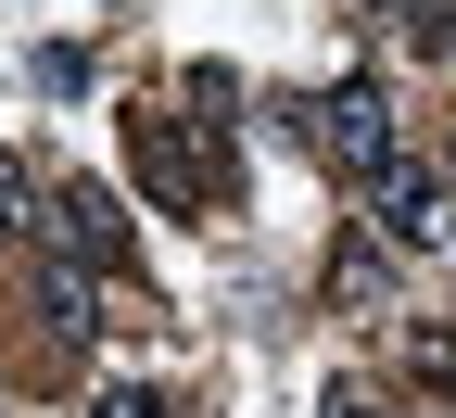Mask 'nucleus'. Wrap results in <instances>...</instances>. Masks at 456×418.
<instances>
[{
    "mask_svg": "<svg viewBox=\"0 0 456 418\" xmlns=\"http://www.w3.org/2000/svg\"><path fill=\"white\" fill-rule=\"evenodd\" d=\"M89 418H165V393H140V381H114V393H102Z\"/></svg>",
    "mask_w": 456,
    "mask_h": 418,
    "instance_id": "0eeeda50",
    "label": "nucleus"
},
{
    "mask_svg": "<svg viewBox=\"0 0 456 418\" xmlns=\"http://www.w3.org/2000/svg\"><path fill=\"white\" fill-rule=\"evenodd\" d=\"M330 291H342V305H380V254L342 242V254H330Z\"/></svg>",
    "mask_w": 456,
    "mask_h": 418,
    "instance_id": "39448f33",
    "label": "nucleus"
},
{
    "mask_svg": "<svg viewBox=\"0 0 456 418\" xmlns=\"http://www.w3.org/2000/svg\"><path fill=\"white\" fill-rule=\"evenodd\" d=\"M305 140H317L342 177H355V191H380V177L406 165V140H393V102H380L368 77H342L330 102H305Z\"/></svg>",
    "mask_w": 456,
    "mask_h": 418,
    "instance_id": "f257e3e1",
    "label": "nucleus"
},
{
    "mask_svg": "<svg viewBox=\"0 0 456 418\" xmlns=\"http://www.w3.org/2000/svg\"><path fill=\"white\" fill-rule=\"evenodd\" d=\"M64 242H77V266H127V216H114V191H64Z\"/></svg>",
    "mask_w": 456,
    "mask_h": 418,
    "instance_id": "20e7f679",
    "label": "nucleus"
},
{
    "mask_svg": "<svg viewBox=\"0 0 456 418\" xmlns=\"http://www.w3.org/2000/svg\"><path fill=\"white\" fill-rule=\"evenodd\" d=\"M406 368L419 381H456V330H406Z\"/></svg>",
    "mask_w": 456,
    "mask_h": 418,
    "instance_id": "423d86ee",
    "label": "nucleus"
},
{
    "mask_svg": "<svg viewBox=\"0 0 456 418\" xmlns=\"http://www.w3.org/2000/svg\"><path fill=\"white\" fill-rule=\"evenodd\" d=\"M13 228H26V177L0 165V242H13Z\"/></svg>",
    "mask_w": 456,
    "mask_h": 418,
    "instance_id": "6e6552de",
    "label": "nucleus"
},
{
    "mask_svg": "<svg viewBox=\"0 0 456 418\" xmlns=\"http://www.w3.org/2000/svg\"><path fill=\"white\" fill-rule=\"evenodd\" d=\"M444 228H456V191H444L431 165H393V177H380V242H406V254H431Z\"/></svg>",
    "mask_w": 456,
    "mask_h": 418,
    "instance_id": "7ed1b4c3",
    "label": "nucleus"
},
{
    "mask_svg": "<svg viewBox=\"0 0 456 418\" xmlns=\"http://www.w3.org/2000/svg\"><path fill=\"white\" fill-rule=\"evenodd\" d=\"M127 152H140V177H152L165 216H203V203H216V152L178 127V114H127Z\"/></svg>",
    "mask_w": 456,
    "mask_h": 418,
    "instance_id": "f03ea898",
    "label": "nucleus"
}]
</instances>
